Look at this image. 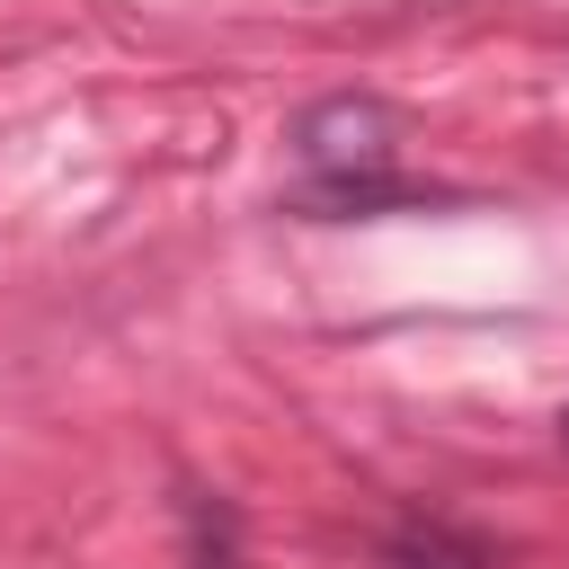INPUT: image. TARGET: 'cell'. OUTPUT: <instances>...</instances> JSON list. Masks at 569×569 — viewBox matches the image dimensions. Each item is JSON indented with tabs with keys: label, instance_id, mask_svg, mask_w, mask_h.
I'll use <instances>...</instances> for the list:
<instances>
[{
	"label": "cell",
	"instance_id": "7a4b0ae2",
	"mask_svg": "<svg viewBox=\"0 0 569 569\" xmlns=\"http://www.w3.org/2000/svg\"><path fill=\"white\" fill-rule=\"evenodd\" d=\"M418 204H453V187H418L391 169H311L284 196V213L302 222H365V213H418Z\"/></svg>",
	"mask_w": 569,
	"mask_h": 569
},
{
	"label": "cell",
	"instance_id": "5b68a950",
	"mask_svg": "<svg viewBox=\"0 0 569 569\" xmlns=\"http://www.w3.org/2000/svg\"><path fill=\"white\" fill-rule=\"evenodd\" d=\"M560 445H569V409H560Z\"/></svg>",
	"mask_w": 569,
	"mask_h": 569
},
{
	"label": "cell",
	"instance_id": "3957f363",
	"mask_svg": "<svg viewBox=\"0 0 569 569\" xmlns=\"http://www.w3.org/2000/svg\"><path fill=\"white\" fill-rule=\"evenodd\" d=\"M373 569H498V551L471 525H453V516H409V525L382 533Z\"/></svg>",
	"mask_w": 569,
	"mask_h": 569
},
{
	"label": "cell",
	"instance_id": "6da1fadb",
	"mask_svg": "<svg viewBox=\"0 0 569 569\" xmlns=\"http://www.w3.org/2000/svg\"><path fill=\"white\" fill-rule=\"evenodd\" d=\"M293 151L311 169H391L400 107H382V98H320V107L293 116Z\"/></svg>",
	"mask_w": 569,
	"mask_h": 569
},
{
	"label": "cell",
	"instance_id": "277c9868",
	"mask_svg": "<svg viewBox=\"0 0 569 569\" xmlns=\"http://www.w3.org/2000/svg\"><path fill=\"white\" fill-rule=\"evenodd\" d=\"M187 569H240L249 560V525H240V507L231 498H213V489H187Z\"/></svg>",
	"mask_w": 569,
	"mask_h": 569
}]
</instances>
